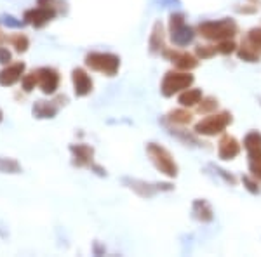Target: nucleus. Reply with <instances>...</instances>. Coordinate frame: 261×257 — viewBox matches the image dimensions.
<instances>
[{
    "label": "nucleus",
    "mask_w": 261,
    "mask_h": 257,
    "mask_svg": "<svg viewBox=\"0 0 261 257\" xmlns=\"http://www.w3.org/2000/svg\"><path fill=\"white\" fill-rule=\"evenodd\" d=\"M23 172V167L16 158L11 157H0V174H21Z\"/></svg>",
    "instance_id": "f3484780"
},
{
    "label": "nucleus",
    "mask_w": 261,
    "mask_h": 257,
    "mask_svg": "<svg viewBox=\"0 0 261 257\" xmlns=\"http://www.w3.org/2000/svg\"><path fill=\"white\" fill-rule=\"evenodd\" d=\"M37 85H39V77H37V70L23 75V78H21V87H23L24 92H32Z\"/></svg>",
    "instance_id": "4be33fe9"
},
{
    "label": "nucleus",
    "mask_w": 261,
    "mask_h": 257,
    "mask_svg": "<svg viewBox=\"0 0 261 257\" xmlns=\"http://www.w3.org/2000/svg\"><path fill=\"white\" fill-rule=\"evenodd\" d=\"M199 33L207 40H226L237 33V24L230 19H221V21H207L202 23L199 26Z\"/></svg>",
    "instance_id": "f03ea898"
},
{
    "label": "nucleus",
    "mask_w": 261,
    "mask_h": 257,
    "mask_svg": "<svg viewBox=\"0 0 261 257\" xmlns=\"http://www.w3.org/2000/svg\"><path fill=\"white\" fill-rule=\"evenodd\" d=\"M193 83V75L188 71H167L162 80V94L166 98H171L176 92L187 91Z\"/></svg>",
    "instance_id": "20e7f679"
},
{
    "label": "nucleus",
    "mask_w": 261,
    "mask_h": 257,
    "mask_svg": "<svg viewBox=\"0 0 261 257\" xmlns=\"http://www.w3.org/2000/svg\"><path fill=\"white\" fill-rule=\"evenodd\" d=\"M54 2H56V0H37V4H39L40 7H53Z\"/></svg>",
    "instance_id": "72a5a7b5"
},
{
    "label": "nucleus",
    "mask_w": 261,
    "mask_h": 257,
    "mask_svg": "<svg viewBox=\"0 0 261 257\" xmlns=\"http://www.w3.org/2000/svg\"><path fill=\"white\" fill-rule=\"evenodd\" d=\"M0 23L6 28H11V30H19V28H23L27 24L24 21L14 18L12 14H0Z\"/></svg>",
    "instance_id": "393cba45"
},
{
    "label": "nucleus",
    "mask_w": 261,
    "mask_h": 257,
    "mask_svg": "<svg viewBox=\"0 0 261 257\" xmlns=\"http://www.w3.org/2000/svg\"><path fill=\"white\" fill-rule=\"evenodd\" d=\"M164 49V28L161 23L153 24V30L150 35V52L157 54Z\"/></svg>",
    "instance_id": "dca6fc26"
},
{
    "label": "nucleus",
    "mask_w": 261,
    "mask_h": 257,
    "mask_svg": "<svg viewBox=\"0 0 261 257\" xmlns=\"http://www.w3.org/2000/svg\"><path fill=\"white\" fill-rule=\"evenodd\" d=\"M11 61H12L11 50L7 47H0V65L7 66V65H11Z\"/></svg>",
    "instance_id": "7c9ffc66"
},
{
    "label": "nucleus",
    "mask_w": 261,
    "mask_h": 257,
    "mask_svg": "<svg viewBox=\"0 0 261 257\" xmlns=\"http://www.w3.org/2000/svg\"><path fill=\"white\" fill-rule=\"evenodd\" d=\"M230 122H231V115L228 111L214 113V115L205 117L204 120H200L195 125V132L200 134V136H216V134H221L223 130L228 127Z\"/></svg>",
    "instance_id": "39448f33"
},
{
    "label": "nucleus",
    "mask_w": 261,
    "mask_h": 257,
    "mask_svg": "<svg viewBox=\"0 0 261 257\" xmlns=\"http://www.w3.org/2000/svg\"><path fill=\"white\" fill-rule=\"evenodd\" d=\"M86 66L107 77H115L120 68V58L112 52H89L86 56Z\"/></svg>",
    "instance_id": "f257e3e1"
},
{
    "label": "nucleus",
    "mask_w": 261,
    "mask_h": 257,
    "mask_svg": "<svg viewBox=\"0 0 261 257\" xmlns=\"http://www.w3.org/2000/svg\"><path fill=\"white\" fill-rule=\"evenodd\" d=\"M242 181H244V184H246V188H247V189H249V191H251V193H258V191H259L258 184H256V183H254V181H251L249 178H244Z\"/></svg>",
    "instance_id": "2f4dec72"
},
{
    "label": "nucleus",
    "mask_w": 261,
    "mask_h": 257,
    "mask_svg": "<svg viewBox=\"0 0 261 257\" xmlns=\"http://www.w3.org/2000/svg\"><path fill=\"white\" fill-rule=\"evenodd\" d=\"M2 40H7V37H4L2 32H0V42H2Z\"/></svg>",
    "instance_id": "c9c22d12"
},
{
    "label": "nucleus",
    "mask_w": 261,
    "mask_h": 257,
    "mask_svg": "<svg viewBox=\"0 0 261 257\" xmlns=\"http://www.w3.org/2000/svg\"><path fill=\"white\" fill-rule=\"evenodd\" d=\"M58 104H54V101H35V104L32 106V115L37 120H47L54 119L58 115Z\"/></svg>",
    "instance_id": "f8f14e48"
},
{
    "label": "nucleus",
    "mask_w": 261,
    "mask_h": 257,
    "mask_svg": "<svg viewBox=\"0 0 261 257\" xmlns=\"http://www.w3.org/2000/svg\"><path fill=\"white\" fill-rule=\"evenodd\" d=\"M124 183L127 184L130 189H134V191L138 193L140 196H151L153 195L155 189L150 186V184L143 183V181H136V179H124Z\"/></svg>",
    "instance_id": "412c9836"
},
{
    "label": "nucleus",
    "mask_w": 261,
    "mask_h": 257,
    "mask_svg": "<svg viewBox=\"0 0 261 257\" xmlns=\"http://www.w3.org/2000/svg\"><path fill=\"white\" fill-rule=\"evenodd\" d=\"M202 101V91L200 89H187L183 94L179 96V103L185 108H192L197 106Z\"/></svg>",
    "instance_id": "a211bd4d"
},
{
    "label": "nucleus",
    "mask_w": 261,
    "mask_h": 257,
    "mask_svg": "<svg viewBox=\"0 0 261 257\" xmlns=\"http://www.w3.org/2000/svg\"><path fill=\"white\" fill-rule=\"evenodd\" d=\"M166 54L169 60L174 63V66L181 71H188V70H193L197 65H199V61H197L195 56H192V54L188 52H178V50H166Z\"/></svg>",
    "instance_id": "9b49d317"
},
{
    "label": "nucleus",
    "mask_w": 261,
    "mask_h": 257,
    "mask_svg": "<svg viewBox=\"0 0 261 257\" xmlns=\"http://www.w3.org/2000/svg\"><path fill=\"white\" fill-rule=\"evenodd\" d=\"M218 153H220V158L223 160H233L241 153V145H239V141L235 137L223 136L220 146H218Z\"/></svg>",
    "instance_id": "ddd939ff"
},
{
    "label": "nucleus",
    "mask_w": 261,
    "mask_h": 257,
    "mask_svg": "<svg viewBox=\"0 0 261 257\" xmlns=\"http://www.w3.org/2000/svg\"><path fill=\"white\" fill-rule=\"evenodd\" d=\"M244 146L247 150L251 160L261 158V134L259 132H249L244 139Z\"/></svg>",
    "instance_id": "2eb2a0df"
},
{
    "label": "nucleus",
    "mask_w": 261,
    "mask_h": 257,
    "mask_svg": "<svg viewBox=\"0 0 261 257\" xmlns=\"http://www.w3.org/2000/svg\"><path fill=\"white\" fill-rule=\"evenodd\" d=\"M37 77H39V87L45 96L56 94L58 87H60V73L58 70L50 68V66H42L37 70Z\"/></svg>",
    "instance_id": "0eeeda50"
},
{
    "label": "nucleus",
    "mask_w": 261,
    "mask_h": 257,
    "mask_svg": "<svg viewBox=\"0 0 261 257\" xmlns=\"http://www.w3.org/2000/svg\"><path fill=\"white\" fill-rule=\"evenodd\" d=\"M200 106H199V111L200 113H209V111H213V109H216L218 108V101L214 99V98H202L200 101Z\"/></svg>",
    "instance_id": "cd10ccee"
},
{
    "label": "nucleus",
    "mask_w": 261,
    "mask_h": 257,
    "mask_svg": "<svg viewBox=\"0 0 261 257\" xmlns=\"http://www.w3.org/2000/svg\"><path fill=\"white\" fill-rule=\"evenodd\" d=\"M193 214H195V217L202 222L213 221V210L209 207L207 202H204V200H197L195 204H193Z\"/></svg>",
    "instance_id": "6ab92c4d"
},
{
    "label": "nucleus",
    "mask_w": 261,
    "mask_h": 257,
    "mask_svg": "<svg viewBox=\"0 0 261 257\" xmlns=\"http://www.w3.org/2000/svg\"><path fill=\"white\" fill-rule=\"evenodd\" d=\"M71 82H73V91L77 98H86L94 89L92 78L84 68H75L71 71Z\"/></svg>",
    "instance_id": "1a4fd4ad"
},
{
    "label": "nucleus",
    "mask_w": 261,
    "mask_h": 257,
    "mask_svg": "<svg viewBox=\"0 0 261 257\" xmlns=\"http://www.w3.org/2000/svg\"><path fill=\"white\" fill-rule=\"evenodd\" d=\"M146 153L150 155V160L162 174H166L167 178H176L178 176V165H176V162L172 160V155L166 148H162L161 145H155V142H150L146 146Z\"/></svg>",
    "instance_id": "7ed1b4c3"
},
{
    "label": "nucleus",
    "mask_w": 261,
    "mask_h": 257,
    "mask_svg": "<svg viewBox=\"0 0 261 257\" xmlns=\"http://www.w3.org/2000/svg\"><path fill=\"white\" fill-rule=\"evenodd\" d=\"M193 37H195V33H193L192 28L187 26V24H181V26L172 28V30H171V39H172V42H174L176 45H179V47L192 44Z\"/></svg>",
    "instance_id": "4468645a"
},
{
    "label": "nucleus",
    "mask_w": 261,
    "mask_h": 257,
    "mask_svg": "<svg viewBox=\"0 0 261 257\" xmlns=\"http://www.w3.org/2000/svg\"><path fill=\"white\" fill-rule=\"evenodd\" d=\"M70 153L77 167H91L94 163V148L89 145H70Z\"/></svg>",
    "instance_id": "9d476101"
},
{
    "label": "nucleus",
    "mask_w": 261,
    "mask_h": 257,
    "mask_svg": "<svg viewBox=\"0 0 261 257\" xmlns=\"http://www.w3.org/2000/svg\"><path fill=\"white\" fill-rule=\"evenodd\" d=\"M11 44V47H14V50L18 54H23L27 52L28 47H30V39H28L27 35H23V33H16V35H11L7 37V40Z\"/></svg>",
    "instance_id": "aec40b11"
},
{
    "label": "nucleus",
    "mask_w": 261,
    "mask_h": 257,
    "mask_svg": "<svg viewBox=\"0 0 261 257\" xmlns=\"http://www.w3.org/2000/svg\"><path fill=\"white\" fill-rule=\"evenodd\" d=\"M239 58L244 61H249V63L259 61V54L256 52L254 45H242V47L239 49Z\"/></svg>",
    "instance_id": "b1692460"
},
{
    "label": "nucleus",
    "mask_w": 261,
    "mask_h": 257,
    "mask_svg": "<svg viewBox=\"0 0 261 257\" xmlns=\"http://www.w3.org/2000/svg\"><path fill=\"white\" fill-rule=\"evenodd\" d=\"M249 170H251L252 178L261 179V158L251 160V163H249Z\"/></svg>",
    "instance_id": "c756f323"
},
{
    "label": "nucleus",
    "mask_w": 261,
    "mask_h": 257,
    "mask_svg": "<svg viewBox=\"0 0 261 257\" xmlns=\"http://www.w3.org/2000/svg\"><path fill=\"white\" fill-rule=\"evenodd\" d=\"M2 122H4V111L0 109V124H2Z\"/></svg>",
    "instance_id": "f704fd0d"
},
{
    "label": "nucleus",
    "mask_w": 261,
    "mask_h": 257,
    "mask_svg": "<svg viewBox=\"0 0 261 257\" xmlns=\"http://www.w3.org/2000/svg\"><path fill=\"white\" fill-rule=\"evenodd\" d=\"M91 170H94L96 174L101 176V178H105V176H107V170H105L101 165H96V163H92V165H91Z\"/></svg>",
    "instance_id": "473e14b6"
},
{
    "label": "nucleus",
    "mask_w": 261,
    "mask_h": 257,
    "mask_svg": "<svg viewBox=\"0 0 261 257\" xmlns=\"http://www.w3.org/2000/svg\"><path fill=\"white\" fill-rule=\"evenodd\" d=\"M56 18V9L54 7H33V9L24 11L23 21L27 24H32L33 28H44Z\"/></svg>",
    "instance_id": "423d86ee"
},
{
    "label": "nucleus",
    "mask_w": 261,
    "mask_h": 257,
    "mask_svg": "<svg viewBox=\"0 0 261 257\" xmlns=\"http://www.w3.org/2000/svg\"><path fill=\"white\" fill-rule=\"evenodd\" d=\"M235 49H237V45H235V42L231 39H226V40H221L220 44H218V52L220 54H231L235 52Z\"/></svg>",
    "instance_id": "bb28decb"
},
{
    "label": "nucleus",
    "mask_w": 261,
    "mask_h": 257,
    "mask_svg": "<svg viewBox=\"0 0 261 257\" xmlns=\"http://www.w3.org/2000/svg\"><path fill=\"white\" fill-rule=\"evenodd\" d=\"M195 52L202 60H209V58H213L214 54L218 52V47H213V45H199V47L195 49Z\"/></svg>",
    "instance_id": "a878e982"
},
{
    "label": "nucleus",
    "mask_w": 261,
    "mask_h": 257,
    "mask_svg": "<svg viewBox=\"0 0 261 257\" xmlns=\"http://www.w3.org/2000/svg\"><path fill=\"white\" fill-rule=\"evenodd\" d=\"M24 71H27V65L23 61L11 63V65L4 66L0 70V87H12L23 78Z\"/></svg>",
    "instance_id": "6e6552de"
},
{
    "label": "nucleus",
    "mask_w": 261,
    "mask_h": 257,
    "mask_svg": "<svg viewBox=\"0 0 261 257\" xmlns=\"http://www.w3.org/2000/svg\"><path fill=\"white\" fill-rule=\"evenodd\" d=\"M247 42L254 47H259L261 49V28H252L247 35Z\"/></svg>",
    "instance_id": "c85d7f7f"
},
{
    "label": "nucleus",
    "mask_w": 261,
    "mask_h": 257,
    "mask_svg": "<svg viewBox=\"0 0 261 257\" xmlns=\"http://www.w3.org/2000/svg\"><path fill=\"white\" fill-rule=\"evenodd\" d=\"M169 120L174 122V124L187 125L192 122V113L187 111V109H174V111L169 113Z\"/></svg>",
    "instance_id": "5701e85b"
}]
</instances>
